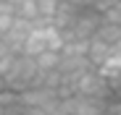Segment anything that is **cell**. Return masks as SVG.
Masks as SVG:
<instances>
[{
	"mask_svg": "<svg viewBox=\"0 0 121 115\" xmlns=\"http://www.w3.org/2000/svg\"><path fill=\"white\" fill-rule=\"evenodd\" d=\"M37 60L32 55H16L13 58V63L8 65V71L3 73V81H5V86L8 89H13V92H24V89H29L32 84H34V79H37Z\"/></svg>",
	"mask_w": 121,
	"mask_h": 115,
	"instance_id": "cell-1",
	"label": "cell"
},
{
	"mask_svg": "<svg viewBox=\"0 0 121 115\" xmlns=\"http://www.w3.org/2000/svg\"><path fill=\"white\" fill-rule=\"evenodd\" d=\"M111 92H113V89H111V81H108L97 68L84 71V73L74 81V94H87V97H100V100H105Z\"/></svg>",
	"mask_w": 121,
	"mask_h": 115,
	"instance_id": "cell-2",
	"label": "cell"
},
{
	"mask_svg": "<svg viewBox=\"0 0 121 115\" xmlns=\"http://www.w3.org/2000/svg\"><path fill=\"white\" fill-rule=\"evenodd\" d=\"M55 97H58V89H50V86H29L24 92H18V102L24 107H45Z\"/></svg>",
	"mask_w": 121,
	"mask_h": 115,
	"instance_id": "cell-3",
	"label": "cell"
},
{
	"mask_svg": "<svg viewBox=\"0 0 121 115\" xmlns=\"http://www.w3.org/2000/svg\"><path fill=\"white\" fill-rule=\"evenodd\" d=\"M113 55V45H108V42H103L100 37H92L90 39V50H87V58H90V63L97 68V65H103L108 58Z\"/></svg>",
	"mask_w": 121,
	"mask_h": 115,
	"instance_id": "cell-4",
	"label": "cell"
},
{
	"mask_svg": "<svg viewBox=\"0 0 121 115\" xmlns=\"http://www.w3.org/2000/svg\"><path fill=\"white\" fill-rule=\"evenodd\" d=\"M95 37H100V39L108 42V45H116V42H121V26L118 24H111V21H103L97 26Z\"/></svg>",
	"mask_w": 121,
	"mask_h": 115,
	"instance_id": "cell-5",
	"label": "cell"
},
{
	"mask_svg": "<svg viewBox=\"0 0 121 115\" xmlns=\"http://www.w3.org/2000/svg\"><path fill=\"white\" fill-rule=\"evenodd\" d=\"M34 60H37L39 71H55L58 63H60V50H45V52H39Z\"/></svg>",
	"mask_w": 121,
	"mask_h": 115,
	"instance_id": "cell-6",
	"label": "cell"
},
{
	"mask_svg": "<svg viewBox=\"0 0 121 115\" xmlns=\"http://www.w3.org/2000/svg\"><path fill=\"white\" fill-rule=\"evenodd\" d=\"M16 16L26 18V21H37V18H39L37 0H24V3H18V5H16Z\"/></svg>",
	"mask_w": 121,
	"mask_h": 115,
	"instance_id": "cell-7",
	"label": "cell"
},
{
	"mask_svg": "<svg viewBox=\"0 0 121 115\" xmlns=\"http://www.w3.org/2000/svg\"><path fill=\"white\" fill-rule=\"evenodd\" d=\"M58 3H60V0H37L39 18H45V21H53V16H55V11H58Z\"/></svg>",
	"mask_w": 121,
	"mask_h": 115,
	"instance_id": "cell-8",
	"label": "cell"
},
{
	"mask_svg": "<svg viewBox=\"0 0 121 115\" xmlns=\"http://www.w3.org/2000/svg\"><path fill=\"white\" fill-rule=\"evenodd\" d=\"M13 18H16V16H5V13H0V39L8 34V29H11V24H13Z\"/></svg>",
	"mask_w": 121,
	"mask_h": 115,
	"instance_id": "cell-9",
	"label": "cell"
},
{
	"mask_svg": "<svg viewBox=\"0 0 121 115\" xmlns=\"http://www.w3.org/2000/svg\"><path fill=\"white\" fill-rule=\"evenodd\" d=\"M103 115H121V100L108 102V105H105V110H103Z\"/></svg>",
	"mask_w": 121,
	"mask_h": 115,
	"instance_id": "cell-10",
	"label": "cell"
},
{
	"mask_svg": "<svg viewBox=\"0 0 121 115\" xmlns=\"http://www.w3.org/2000/svg\"><path fill=\"white\" fill-rule=\"evenodd\" d=\"M24 115H48L45 107H24Z\"/></svg>",
	"mask_w": 121,
	"mask_h": 115,
	"instance_id": "cell-11",
	"label": "cell"
},
{
	"mask_svg": "<svg viewBox=\"0 0 121 115\" xmlns=\"http://www.w3.org/2000/svg\"><path fill=\"white\" fill-rule=\"evenodd\" d=\"M8 52H11V50H8V45H5L3 39H0V60H3V58H5Z\"/></svg>",
	"mask_w": 121,
	"mask_h": 115,
	"instance_id": "cell-12",
	"label": "cell"
},
{
	"mask_svg": "<svg viewBox=\"0 0 121 115\" xmlns=\"http://www.w3.org/2000/svg\"><path fill=\"white\" fill-rule=\"evenodd\" d=\"M66 3H71V5H79V8H84V5H90V0H66Z\"/></svg>",
	"mask_w": 121,
	"mask_h": 115,
	"instance_id": "cell-13",
	"label": "cell"
},
{
	"mask_svg": "<svg viewBox=\"0 0 121 115\" xmlns=\"http://www.w3.org/2000/svg\"><path fill=\"white\" fill-rule=\"evenodd\" d=\"M0 89H5V81H3V76H0Z\"/></svg>",
	"mask_w": 121,
	"mask_h": 115,
	"instance_id": "cell-14",
	"label": "cell"
}]
</instances>
